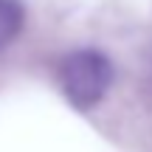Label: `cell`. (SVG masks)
Here are the masks:
<instances>
[{
	"label": "cell",
	"instance_id": "1",
	"mask_svg": "<svg viewBox=\"0 0 152 152\" xmlns=\"http://www.w3.org/2000/svg\"><path fill=\"white\" fill-rule=\"evenodd\" d=\"M113 62L96 48H79L71 51L56 68V79L65 93V99L76 110L87 113L93 110L107 90L113 87Z\"/></svg>",
	"mask_w": 152,
	"mask_h": 152
},
{
	"label": "cell",
	"instance_id": "2",
	"mask_svg": "<svg viewBox=\"0 0 152 152\" xmlns=\"http://www.w3.org/2000/svg\"><path fill=\"white\" fill-rule=\"evenodd\" d=\"M26 26V6L23 0H0V51L9 48L20 37Z\"/></svg>",
	"mask_w": 152,
	"mask_h": 152
}]
</instances>
